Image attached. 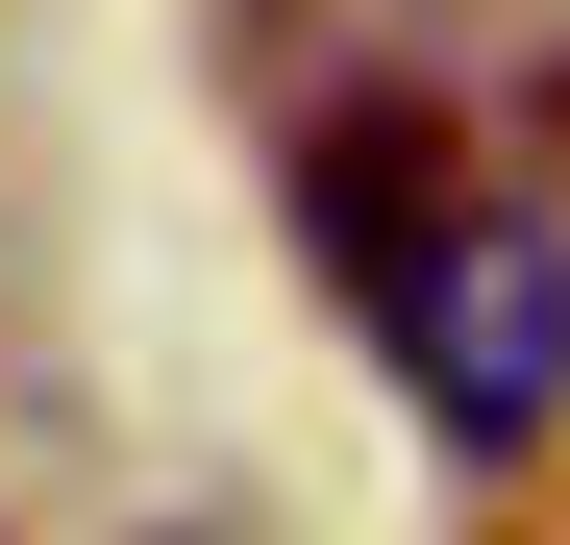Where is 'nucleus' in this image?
Listing matches in <instances>:
<instances>
[{
	"label": "nucleus",
	"mask_w": 570,
	"mask_h": 545,
	"mask_svg": "<svg viewBox=\"0 0 570 545\" xmlns=\"http://www.w3.org/2000/svg\"><path fill=\"white\" fill-rule=\"evenodd\" d=\"M372 323H397V373H422L446 446H546V422H570V248H546L521 199H471Z\"/></svg>",
	"instance_id": "1"
},
{
	"label": "nucleus",
	"mask_w": 570,
	"mask_h": 545,
	"mask_svg": "<svg viewBox=\"0 0 570 545\" xmlns=\"http://www.w3.org/2000/svg\"><path fill=\"white\" fill-rule=\"evenodd\" d=\"M497 199V149H471L446 100H323V149H298V224H323V272L347 298H397V272Z\"/></svg>",
	"instance_id": "2"
}]
</instances>
